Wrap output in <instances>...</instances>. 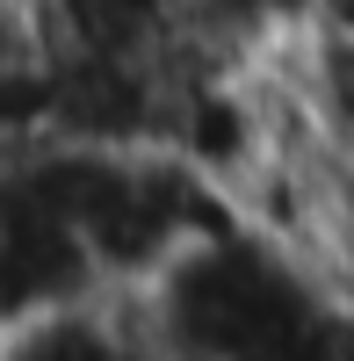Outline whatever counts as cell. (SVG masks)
I'll use <instances>...</instances> for the list:
<instances>
[{
	"instance_id": "obj_1",
	"label": "cell",
	"mask_w": 354,
	"mask_h": 361,
	"mask_svg": "<svg viewBox=\"0 0 354 361\" xmlns=\"http://www.w3.org/2000/svg\"><path fill=\"white\" fill-rule=\"evenodd\" d=\"M130 304L166 361H239L260 347L318 340L333 325L340 296L297 246L231 217L202 246H188L152 289H138Z\"/></svg>"
},
{
	"instance_id": "obj_2",
	"label": "cell",
	"mask_w": 354,
	"mask_h": 361,
	"mask_svg": "<svg viewBox=\"0 0 354 361\" xmlns=\"http://www.w3.org/2000/svg\"><path fill=\"white\" fill-rule=\"evenodd\" d=\"M0 361H166V354L145 333L130 296H87L73 311L0 333Z\"/></svg>"
},
{
	"instance_id": "obj_3",
	"label": "cell",
	"mask_w": 354,
	"mask_h": 361,
	"mask_svg": "<svg viewBox=\"0 0 354 361\" xmlns=\"http://www.w3.org/2000/svg\"><path fill=\"white\" fill-rule=\"evenodd\" d=\"M51 123V8L0 0V159L29 152Z\"/></svg>"
},
{
	"instance_id": "obj_4",
	"label": "cell",
	"mask_w": 354,
	"mask_h": 361,
	"mask_svg": "<svg viewBox=\"0 0 354 361\" xmlns=\"http://www.w3.org/2000/svg\"><path fill=\"white\" fill-rule=\"evenodd\" d=\"M239 361H326V333L304 340V347H260V354H239Z\"/></svg>"
}]
</instances>
